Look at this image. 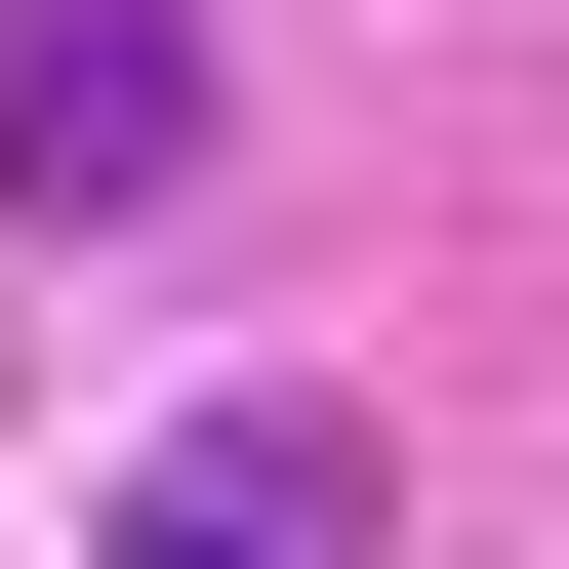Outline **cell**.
Instances as JSON below:
<instances>
[{"mask_svg":"<svg viewBox=\"0 0 569 569\" xmlns=\"http://www.w3.org/2000/svg\"><path fill=\"white\" fill-rule=\"evenodd\" d=\"M163 163H203V41L163 0H0V203L82 244V203H163Z\"/></svg>","mask_w":569,"mask_h":569,"instance_id":"1","label":"cell"},{"mask_svg":"<svg viewBox=\"0 0 569 569\" xmlns=\"http://www.w3.org/2000/svg\"><path fill=\"white\" fill-rule=\"evenodd\" d=\"M122 569H367V448H326V407H203V448L122 488Z\"/></svg>","mask_w":569,"mask_h":569,"instance_id":"2","label":"cell"}]
</instances>
